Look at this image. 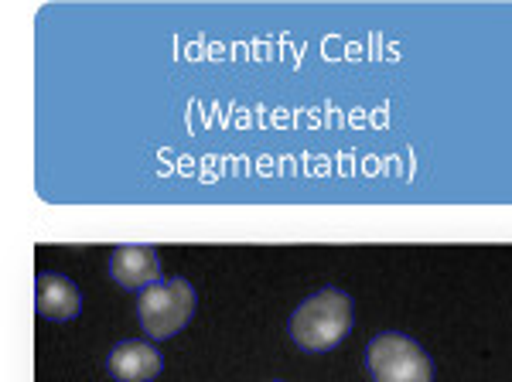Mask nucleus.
Instances as JSON below:
<instances>
[{
	"label": "nucleus",
	"mask_w": 512,
	"mask_h": 382,
	"mask_svg": "<svg viewBox=\"0 0 512 382\" xmlns=\"http://www.w3.org/2000/svg\"><path fill=\"white\" fill-rule=\"evenodd\" d=\"M110 277L123 290H140L161 284V260L154 246H117L110 256Z\"/></svg>",
	"instance_id": "39448f33"
},
{
	"label": "nucleus",
	"mask_w": 512,
	"mask_h": 382,
	"mask_svg": "<svg viewBox=\"0 0 512 382\" xmlns=\"http://www.w3.org/2000/svg\"><path fill=\"white\" fill-rule=\"evenodd\" d=\"M355 307L352 297L338 287H321L304 297L291 314V338L301 352H332L352 335Z\"/></svg>",
	"instance_id": "f257e3e1"
},
{
	"label": "nucleus",
	"mask_w": 512,
	"mask_h": 382,
	"mask_svg": "<svg viewBox=\"0 0 512 382\" xmlns=\"http://www.w3.org/2000/svg\"><path fill=\"white\" fill-rule=\"evenodd\" d=\"M35 307L45 321H72L82 311V294L62 273H41L35 284Z\"/></svg>",
	"instance_id": "423d86ee"
},
{
	"label": "nucleus",
	"mask_w": 512,
	"mask_h": 382,
	"mask_svg": "<svg viewBox=\"0 0 512 382\" xmlns=\"http://www.w3.org/2000/svg\"><path fill=\"white\" fill-rule=\"evenodd\" d=\"M198 304L195 287L185 277H168L161 284L147 287L137 301V318L140 328L151 342H164V338H175L178 331L188 328Z\"/></svg>",
	"instance_id": "f03ea898"
},
{
	"label": "nucleus",
	"mask_w": 512,
	"mask_h": 382,
	"mask_svg": "<svg viewBox=\"0 0 512 382\" xmlns=\"http://www.w3.org/2000/svg\"><path fill=\"white\" fill-rule=\"evenodd\" d=\"M366 369L373 382H434L431 355L403 331H379L366 345Z\"/></svg>",
	"instance_id": "7ed1b4c3"
},
{
	"label": "nucleus",
	"mask_w": 512,
	"mask_h": 382,
	"mask_svg": "<svg viewBox=\"0 0 512 382\" xmlns=\"http://www.w3.org/2000/svg\"><path fill=\"white\" fill-rule=\"evenodd\" d=\"M274 382H280V379H274Z\"/></svg>",
	"instance_id": "0eeeda50"
},
{
	"label": "nucleus",
	"mask_w": 512,
	"mask_h": 382,
	"mask_svg": "<svg viewBox=\"0 0 512 382\" xmlns=\"http://www.w3.org/2000/svg\"><path fill=\"white\" fill-rule=\"evenodd\" d=\"M106 369L117 382H154L164 369V355L154 348L151 338H130L113 345Z\"/></svg>",
	"instance_id": "20e7f679"
}]
</instances>
